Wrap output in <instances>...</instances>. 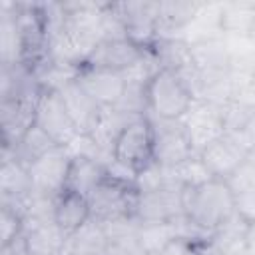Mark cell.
Wrapping results in <instances>:
<instances>
[{
	"mask_svg": "<svg viewBox=\"0 0 255 255\" xmlns=\"http://www.w3.org/2000/svg\"><path fill=\"white\" fill-rule=\"evenodd\" d=\"M181 201L187 221L209 235L235 217V195L225 179H209L183 187Z\"/></svg>",
	"mask_w": 255,
	"mask_h": 255,
	"instance_id": "1",
	"label": "cell"
},
{
	"mask_svg": "<svg viewBox=\"0 0 255 255\" xmlns=\"http://www.w3.org/2000/svg\"><path fill=\"white\" fill-rule=\"evenodd\" d=\"M147 114L159 120H181L195 98L181 76L171 68H159L145 86Z\"/></svg>",
	"mask_w": 255,
	"mask_h": 255,
	"instance_id": "2",
	"label": "cell"
},
{
	"mask_svg": "<svg viewBox=\"0 0 255 255\" xmlns=\"http://www.w3.org/2000/svg\"><path fill=\"white\" fill-rule=\"evenodd\" d=\"M139 189L135 183L118 181L106 175V179L88 197L92 219L98 223H110L118 219L135 217Z\"/></svg>",
	"mask_w": 255,
	"mask_h": 255,
	"instance_id": "3",
	"label": "cell"
},
{
	"mask_svg": "<svg viewBox=\"0 0 255 255\" xmlns=\"http://www.w3.org/2000/svg\"><path fill=\"white\" fill-rule=\"evenodd\" d=\"M255 151V143L245 129L225 131L219 139L211 141L201 153V161L215 179H229L243 161Z\"/></svg>",
	"mask_w": 255,
	"mask_h": 255,
	"instance_id": "4",
	"label": "cell"
},
{
	"mask_svg": "<svg viewBox=\"0 0 255 255\" xmlns=\"http://www.w3.org/2000/svg\"><path fill=\"white\" fill-rule=\"evenodd\" d=\"M112 159L139 173L153 163V126L147 116L131 120L116 137Z\"/></svg>",
	"mask_w": 255,
	"mask_h": 255,
	"instance_id": "5",
	"label": "cell"
},
{
	"mask_svg": "<svg viewBox=\"0 0 255 255\" xmlns=\"http://www.w3.org/2000/svg\"><path fill=\"white\" fill-rule=\"evenodd\" d=\"M36 126L44 129L60 147H68L78 135H82L70 118L58 90L44 88L36 104Z\"/></svg>",
	"mask_w": 255,
	"mask_h": 255,
	"instance_id": "6",
	"label": "cell"
},
{
	"mask_svg": "<svg viewBox=\"0 0 255 255\" xmlns=\"http://www.w3.org/2000/svg\"><path fill=\"white\" fill-rule=\"evenodd\" d=\"M153 126V161L161 167H175L195 155L191 141L179 120H159L147 116Z\"/></svg>",
	"mask_w": 255,
	"mask_h": 255,
	"instance_id": "7",
	"label": "cell"
},
{
	"mask_svg": "<svg viewBox=\"0 0 255 255\" xmlns=\"http://www.w3.org/2000/svg\"><path fill=\"white\" fill-rule=\"evenodd\" d=\"M181 193H183V185L175 181L155 189L139 191L135 219L139 223H161V221H175L185 217Z\"/></svg>",
	"mask_w": 255,
	"mask_h": 255,
	"instance_id": "8",
	"label": "cell"
},
{
	"mask_svg": "<svg viewBox=\"0 0 255 255\" xmlns=\"http://www.w3.org/2000/svg\"><path fill=\"white\" fill-rule=\"evenodd\" d=\"M179 122L185 129L195 153H201L211 141L219 139L225 133L221 108L211 102L195 100L193 106L187 110V114Z\"/></svg>",
	"mask_w": 255,
	"mask_h": 255,
	"instance_id": "9",
	"label": "cell"
},
{
	"mask_svg": "<svg viewBox=\"0 0 255 255\" xmlns=\"http://www.w3.org/2000/svg\"><path fill=\"white\" fill-rule=\"evenodd\" d=\"M70 159L72 155L66 151V147H56L38 161H34L28 167L34 193L56 199L66 189Z\"/></svg>",
	"mask_w": 255,
	"mask_h": 255,
	"instance_id": "10",
	"label": "cell"
},
{
	"mask_svg": "<svg viewBox=\"0 0 255 255\" xmlns=\"http://www.w3.org/2000/svg\"><path fill=\"white\" fill-rule=\"evenodd\" d=\"M76 80L102 108H116L126 92V78L118 70L94 68L84 64L80 66Z\"/></svg>",
	"mask_w": 255,
	"mask_h": 255,
	"instance_id": "11",
	"label": "cell"
},
{
	"mask_svg": "<svg viewBox=\"0 0 255 255\" xmlns=\"http://www.w3.org/2000/svg\"><path fill=\"white\" fill-rule=\"evenodd\" d=\"M38 98H8L2 100V149H12L36 126Z\"/></svg>",
	"mask_w": 255,
	"mask_h": 255,
	"instance_id": "12",
	"label": "cell"
},
{
	"mask_svg": "<svg viewBox=\"0 0 255 255\" xmlns=\"http://www.w3.org/2000/svg\"><path fill=\"white\" fill-rule=\"evenodd\" d=\"M62 102L70 114V118L74 120L78 131L82 135H90L102 116V106L80 86V82L74 78L70 82H66L64 86L58 88Z\"/></svg>",
	"mask_w": 255,
	"mask_h": 255,
	"instance_id": "13",
	"label": "cell"
},
{
	"mask_svg": "<svg viewBox=\"0 0 255 255\" xmlns=\"http://www.w3.org/2000/svg\"><path fill=\"white\" fill-rule=\"evenodd\" d=\"M143 54H145V48L137 46L129 38H110V40H102L94 48V52L90 54V58L86 60V64L88 66H94V68H106V70L126 72Z\"/></svg>",
	"mask_w": 255,
	"mask_h": 255,
	"instance_id": "14",
	"label": "cell"
},
{
	"mask_svg": "<svg viewBox=\"0 0 255 255\" xmlns=\"http://www.w3.org/2000/svg\"><path fill=\"white\" fill-rule=\"evenodd\" d=\"M22 239L28 255H62L68 237L54 221H26Z\"/></svg>",
	"mask_w": 255,
	"mask_h": 255,
	"instance_id": "15",
	"label": "cell"
},
{
	"mask_svg": "<svg viewBox=\"0 0 255 255\" xmlns=\"http://www.w3.org/2000/svg\"><path fill=\"white\" fill-rule=\"evenodd\" d=\"M106 179V159H96L88 155H74L70 159L66 189L90 197L92 191Z\"/></svg>",
	"mask_w": 255,
	"mask_h": 255,
	"instance_id": "16",
	"label": "cell"
},
{
	"mask_svg": "<svg viewBox=\"0 0 255 255\" xmlns=\"http://www.w3.org/2000/svg\"><path fill=\"white\" fill-rule=\"evenodd\" d=\"M92 219L90 201L88 197L64 189L56 201H54V223L62 229V233L68 237L74 231H78L86 221Z\"/></svg>",
	"mask_w": 255,
	"mask_h": 255,
	"instance_id": "17",
	"label": "cell"
},
{
	"mask_svg": "<svg viewBox=\"0 0 255 255\" xmlns=\"http://www.w3.org/2000/svg\"><path fill=\"white\" fill-rule=\"evenodd\" d=\"M108 235L102 223L90 219L78 231L68 235L62 255H106Z\"/></svg>",
	"mask_w": 255,
	"mask_h": 255,
	"instance_id": "18",
	"label": "cell"
},
{
	"mask_svg": "<svg viewBox=\"0 0 255 255\" xmlns=\"http://www.w3.org/2000/svg\"><path fill=\"white\" fill-rule=\"evenodd\" d=\"M56 147H60V145L44 129H40L38 126H34L12 149H2V151L4 153H10L20 163H24L26 167H30L34 161H38L40 157H44L46 153H50Z\"/></svg>",
	"mask_w": 255,
	"mask_h": 255,
	"instance_id": "19",
	"label": "cell"
},
{
	"mask_svg": "<svg viewBox=\"0 0 255 255\" xmlns=\"http://www.w3.org/2000/svg\"><path fill=\"white\" fill-rule=\"evenodd\" d=\"M169 169H171L173 179L183 187H191V185H199V183H205L209 179H215V177H211L209 169L201 161L199 153L187 157L185 161H181V163H177L175 167H169Z\"/></svg>",
	"mask_w": 255,
	"mask_h": 255,
	"instance_id": "20",
	"label": "cell"
},
{
	"mask_svg": "<svg viewBox=\"0 0 255 255\" xmlns=\"http://www.w3.org/2000/svg\"><path fill=\"white\" fill-rule=\"evenodd\" d=\"M26 227V219L24 215L10 205L2 203V215H0V237H2V247L14 243L16 239L22 237Z\"/></svg>",
	"mask_w": 255,
	"mask_h": 255,
	"instance_id": "21",
	"label": "cell"
},
{
	"mask_svg": "<svg viewBox=\"0 0 255 255\" xmlns=\"http://www.w3.org/2000/svg\"><path fill=\"white\" fill-rule=\"evenodd\" d=\"M106 255H147V251L143 249V245L137 237V231H135V233L108 239Z\"/></svg>",
	"mask_w": 255,
	"mask_h": 255,
	"instance_id": "22",
	"label": "cell"
},
{
	"mask_svg": "<svg viewBox=\"0 0 255 255\" xmlns=\"http://www.w3.org/2000/svg\"><path fill=\"white\" fill-rule=\"evenodd\" d=\"M233 195H235V215L245 225H255V187L233 191Z\"/></svg>",
	"mask_w": 255,
	"mask_h": 255,
	"instance_id": "23",
	"label": "cell"
}]
</instances>
